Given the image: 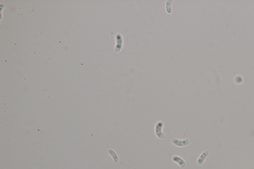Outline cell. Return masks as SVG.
Listing matches in <instances>:
<instances>
[{"label": "cell", "instance_id": "6da1fadb", "mask_svg": "<svg viewBox=\"0 0 254 169\" xmlns=\"http://www.w3.org/2000/svg\"><path fill=\"white\" fill-rule=\"evenodd\" d=\"M163 127L164 123L162 121H157L155 125V133L157 137L159 139H163L165 137V136L162 132Z\"/></svg>", "mask_w": 254, "mask_h": 169}, {"label": "cell", "instance_id": "7a4b0ae2", "mask_svg": "<svg viewBox=\"0 0 254 169\" xmlns=\"http://www.w3.org/2000/svg\"><path fill=\"white\" fill-rule=\"evenodd\" d=\"M172 143L175 146H177L178 147H183L188 145L189 143V140H179L175 138H173L172 139Z\"/></svg>", "mask_w": 254, "mask_h": 169}, {"label": "cell", "instance_id": "3957f363", "mask_svg": "<svg viewBox=\"0 0 254 169\" xmlns=\"http://www.w3.org/2000/svg\"><path fill=\"white\" fill-rule=\"evenodd\" d=\"M172 159L173 161L178 164L180 167L183 168L185 166V162L184 160H183L182 158H181L180 157L175 155L172 157Z\"/></svg>", "mask_w": 254, "mask_h": 169}, {"label": "cell", "instance_id": "277c9868", "mask_svg": "<svg viewBox=\"0 0 254 169\" xmlns=\"http://www.w3.org/2000/svg\"><path fill=\"white\" fill-rule=\"evenodd\" d=\"M208 151H204V152L201 155L200 157H199L197 163L199 165H201L204 162L206 158L208 157Z\"/></svg>", "mask_w": 254, "mask_h": 169}, {"label": "cell", "instance_id": "5b68a950", "mask_svg": "<svg viewBox=\"0 0 254 169\" xmlns=\"http://www.w3.org/2000/svg\"><path fill=\"white\" fill-rule=\"evenodd\" d=\"M109 153H110V154L112 155L113 158L114 159V161L115 162H118V157L114 151L112 150H109Z\"/></svg>", "mask_w": 254, "mask_h": 169}]
</instances>
